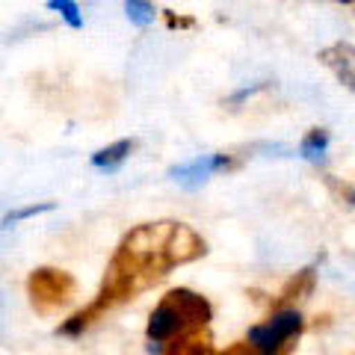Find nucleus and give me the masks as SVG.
I'll return each mask as SVG.
<instances>
[{
  "label": "nucleus",
  "mask_w": 355,
  "mask_h": 355,
  "mask_svg": "<svg viewBox=\"0 0 355 355\" xmlns=\"http://www.w3.org/2000/svg\"><path fill=\"white\" fill-rule=\"evenodd\" d=\"M205 254V240L184 222H146L121 240L113 261L107 266L104 284L98 296L83 311L60 326V335H80L110 308L148 291L151 284L169 275V270L190 263Z\"/></svg>",
  "instance_id": "obj_1"
},
{
  "label": "nucleus",
  "mask_w": 355,
  "mask_h": 355,
  "mask_svg": "<svg viewBox=\"0 0 355 355\" xmlns=\"http://www.w3.org/2000/svg\"><path fill=\"white\" fill-rule=\"evenodd\" d=\"M210 317H214V308H210V302L202 293H193L187 287L169 291L148 317V329H146V335L151 340L148 349L163 352L166 343H172L184 335H193V331H205Z\"/></svg>",
  "instance_id": "obj_2"
},
{
  "label": "nucleus",
  "mask_w": 355,
  "mask_h": 355,
  "mask_svg": "<svg viewBox=\"0 0 355 355\" xmlns=\"http://www.w3.org/2000/svg\"><path fill=\"white\" fill-rule=\"evenodd\" d=\"M302 329H305V320L296 308H279L263 323L249 329L246 343L261 355H287L299 340V335H302Z\"/></svg>",
  "instance_id": "obj_3"
},
{
  "label": "nucleus",
  "mask_w": 355,
  "mask_h": 355,
  "mask_svg": "<svg viewBox=\"0 0 355 355\" xmlns=\"http://www.w3.org/2000/svg\"><path fill=\"white\" fill-rule=\"evenodd\" d=\"M77 282L71 272L53 270V266H42L27 279V293L30 302L39 314H57L60 308H65L74 299Z\"/></svg>",
  "instance_id": "obj_4"
},
{
  "label": "nucleus",
  "mask_w": 355,
  "mask_h": 355,
  "mask_svg": "<svg viewBox=\"0 0 355 355\" xmlns=\"http://www.w3.org/2000/svg\"><path fill=\"white\" fill-rule=\"evenodd\" d=\"M320 62L338 77L340 86L355 92V44H347V42L329 44V48L320 51Z\"/></svg>",
  "instance_id": "obj_5"
},
{
  "label": "nucleus",
  "mask_w": 355,
  "mask_h": 355,
  "mask_svg": "<svg viewBox=\"0 0 355 355\" xmlns=\"http://www.w3.org/2000/svg\"><path fill=\"white\" fill-rule=\"evenodd\" d=\"M222 169H231V157L228 154H210V157H196L193 163L178 166V169H172V178L187 187H198L214 172H222Z\"/></svg>",
  "instance_id": "obj_6"
},
{
  "label": "nucleus",
  "mask_w": 355,
  "mask_h": 355,
  "mask_svg": "<svg viewBox=\"0 0 355 355\" xmlns=\"http://www.w3.org/2000/svg\"><path fill=\"white\" fill-rule=\"evenodd\" d=\"M160 355H219V352L205 329V331H193V335H184L172 343H166Z\"/></svg>",
  "instance_id": "obj_7"
},
{
  "label": "nucleus",
  "mask_w": 355,
  "mask_h": 355,
  "mask_svg": "<svg viewBox=\"0 0 355 355\" xmlns=\"http://www.w3.org/2000/svg\"><path fill=\"white\" fill-rule=\"evenodd\" d=\"M133 146H137V142L133 139H121V142H116V146H110V148H101L92 157V163L98 166V169H107V172H113L116 166H121L128 160V154L133 151Z\"/></svg>",
  "instance_id": "obj_8"
},
{
  "label": "nucleus",
  "mask_w": 355,
  "mask_h": 355,
  "mask_svg": "<svg viewBox=\"0 0 355 355\" xmlns=\"http://www.w3.org/2000/svg\"><path fill=\"white\" fill-rule=\"evenodd\" d=\"M311 287H314V270H302V272H296V279H291V284L282 291L279 296V305H287L291 299H302Z\"/></svg>",
  "instance_id": "obj_9"
},
{
  "label": "nucleus",
  "mask_w": 355,
  "mask_h": 355,
  "mask_svg": "<svg viewBox=\"0 0 355 355\" xmlns=\"http://www.w3.org/2000/svg\"><path fill=\"white\" fill-rule=\"evenodd\" d=\"M326 142H329V133L323 128H314L302 139V148L299 151H302V157H308V160H320L323 157V151H326Z\"/></svg>",
  "instance_id": "obj_10"
},
{
  "label": "nucleus",
  "mask_w": 355,
  "mask_h": 355,
  "mask_svg": "<svg viewBox=\"0 0 355 355\" xmlns=\"http://www.w3.org/2000/svg\"><path fill=\"white\" fill-rule=\"evenodd\" d=\"M125 12H128V18L133 21V24H148V21H154V6L151 3H139V0L125 3Z\"/></svg>",
  "instance_id": "obj_11"
},
{
  "label": "nucleus",
  "mask_w": 355,
  "mask_h": 355,
  "mask_svg": "<svg viewBox=\"0 0 355 355\" xmlns=\"http://www.w3.org/2000/svg\"><path fill=\"white\" fill-rule=\"evenodd\" d=\"M48 6H51V9H60V12H62V18L69 21L71 27H80V24H83V21H80V15H77V3H69V0H51Z\"/></svg>",
  "instance_id": "obj_12"
},
{
  "label": "nucleus",
  "mask_w": 355,
  "mask_h": 355,
  "mask_svg": "<svg viewBox=\"0 0 355 355\" xmlns=\"http://www.w3.org/2000/svg\"><path fill=\"white\" fill-rule=\"evenodd\" d=\"M51 207H53L51 202H44V205H30V207H21V210H15V214H9L3 222H18V219L36 216V214H44V210H51Z\"/></svg>",
  "instance_id": "obj_13"
},
{
  "label": "nucleus",
  "mask_w": 355,
  "mask_h": 355,
  "mask_svg": "<svg viewBox=\"0 0 355 355\" xmlns=\"http://www.w3.org/2000/svg\"><path fill=\"white\" fill-rule=\"evenodd\" d=\"M219 355H261V352L254 349V347H249L246 340H243V343H231V347H228L225 352H219Z\"/></svg>",
  "instance_id": "obj_14"
}]
</instances>
